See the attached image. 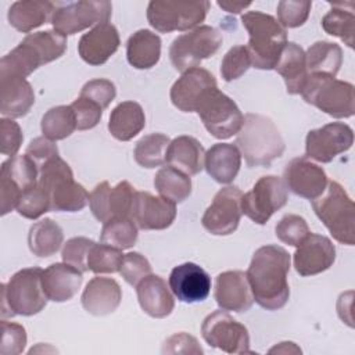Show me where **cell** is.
Returning <instances> with one entry per match:
<instances>
[{
	"mask_svg": "<svg viewBox=\"0 0 355 355\" xmlns=\"http://www.w3.org/2000/svg\"><path fill=\"white\" fill-rule=\"evenodd\" d=\"M290 263V254L280 245H262L254 252L245 275L254 301L263 309L277 311L287 304Z\"/></svg>",
	"mask_w": 355,
	"mask_h": 355,
	"instance_id": "cell-1",
	"label": "cell"
},
{
	"mask_svg": "<svg viewBox=\"0 0 355 355\" xmlns=\"http://www.w3.org/2000/svg\"><path fill=\"white\" fill-rule=\"evenodd\" d=\"M237 148L250 168L269 166L282 157L286 144L275 122L261 114H247L236 137Z\"/></svg>",
	"mask_w": 355,
	"mask_h": 355,
	"instance_id": "cell-2",
	"label": "cell"
},
{
	"mask_svg": "<svg viewBox=\"0 0 355 355\" xmlns=\"http://www.w3.org/2000/svg\"><path fill=\"white\" fill-rule=\"evenodd\" d=\"M241 24L248 32L251 65L257 69H275L282 50L287 43V32L279 21L261 11H247L241 15Z\"/></svg>",
	"mask_w": 355,
	"mask_h": 355,
	"instance_id": "cell-3",
	"label": "cell"
},
{
	"mask_svg": "<svg viewBox=\"0 0 355 355\" xmlns=\"http://www.w3.org/2000/svg\"><path fill=\"white\" fill-rule=\"evenodd\" d=\"M37 183L50 197V211L78 212L89 201L86 189L73 180L71 166L60 155L39 168Z\"/></svg>",
	"mask_w": 355,
	"mask_h": 355,
	"instance_id": "cell-4",
	"label": "cell"
},
{
	"mask_svg": "<svg viewBox=\"0 0 355 355\" xmlns=\"http://www.w3.org/2000/svg\"><path fill=\"white\" fill-rule=\"evenodd\" d=\"M312 208L334 240L345 245L355 244V205L338 182H327L324 191L312 200Z\"/></svg>",
	"mask_w": 355,
	"mask_h": 355,
	"instance_id": "cell-5",
	"label": "cell"
},
{
	"mask_svg": "<svg viewBox=\"0 0 355 355\" xmlns=\"http://www.w3.org/2000/svg\"><path fill=\"white\" fill-rule=\"evenodd\" d=\"M43 269L33 266L14 273L6 284H1V318L15 315L32 316L47 304V295L42 284Z\"/></svg>",
	"mask_w": 355,
	"mask_h": 355,
	"instance_id": "cell-6",
	"label": "cell"
},
{
	"mask_svg": "<svg viewBox=\"0 0 355 355\" xmlns=\"http://www.w3.org/2000/svg\"><path fill=\"white\" fill-rule=\"evenodd\" d=\"M301 96L333 118H349L355 112L354 85L334 76L309 73Z\"/></svg>",
	"mask_w": 355,
	"mask_h": 355,
	"instance_id": "cell-7",
	"label": "cell"
},
{
	"mask_svg": "<svg viewBox=\"0 0 355 355\" xmlns=\"http://www.w3.org/2000/svg\"><path fill=\"white\" fill-rule=\"evenodd\" d=\"M209 1H171L153 0L147 7L148 24L158 32L189 31L197 28L209 10Z\"/></svg>",
	"mask_w": 355,
	"mask_h": 355,
	"instance_id": "cell-8",
	"label": "cell"
},
{
	"mask_svg": "<svg viewBox=\"0 0 355 355\" xmlns=\"http://www.w3.org/2000/svg\"><path fill=\"white\" fill-rule=\"evenodd\" d=\"M220 44L222 33L218 29L209 25H200L172 42L169 58L178 71L186 72L198 67L202 60L212 57Z\"/></svg>",
	"mask_w": 355,
	"mask_h": 355,
	"instance_id": "cell-9",
	"label": "cell"
},
{
	"mask_svg": "<svg viewBox=\"0 0 355 355\" xmlns=\"http://www.w3.org/2000/svg\"><path fill=\"white\" fill-rule=\"evenodd\" d=\"M54 4L55 8L50 22L54 31L64 36L108 22L112 14V4L107 0H79Z\"/></svg>",
	"mask_w": 355,
	"mask_h": 355,
	"instance_id": "cell-10",
	"label": "cell"
},
{
	"mask_svg": "<svg viewBox=\"0 0 355 355\" xmlns=\"http://www.w3.org/2000/svg\"><path fill=\"white\" fill-rule=\"evenodd\" d=\"M205 129L216 139H229L237 135L244 116L237 104L218 87L209 90L196 111Z\"/></svg>",
	"mask_w": 355,
	"mask_h": 355,
	"instance_id": "cell-11",
	"label": "cell"
},
{
	"mask_svg": "<svg viewBox=\"0 0 355 355\" xmlns=\"http://www.w3.org/2000/svg\"><path fill=\"white\" fill-rule=\"evenodd\" d=\"M287 187L275 176H262L252 189L241 197V212L258 225H265L270 216L287 202Z\"/></svg>",
	"mask_w": 355,
	"mask_h": 355,
	"instance_id": "cell-12",
	"label": "cell"
},
{
	"mask_svg": "<svg viewBox=\"0 0 355 355\" xmlns=\"http://www.w3.org/2000/svg\"><path fill=\"white\" fill-rule=\"evenodd\" d=\"M201 334L205 343L227 354H251L250 334L244 324L237 322L225 309L209 313L202 324Z\"/></svg>",
	"mask_w": 355,
	"mask_h": 355,
	"instance_id": "cell-13",
	"label": "cell"
},
{
	"mask_svg": "<svg viewBox=\"0 0 355 355\" xmlns=\"http://www.w3.org/2000/svg\"><path fill=\"white\" fill-rule=\"evenodd\" d=\"M354 143L352 129L343 122H331L308 132L305 139L306 158L326 164L348 151Z\"/></svg>",
	"mask_w": 355,
	"mask_h": 355,
	"instance_id": "cell-14",
	"label": "cell"
},
{
	"mask_svg": "<svg viewBox=\"0 0 355 355\" xmlns=\"http://www.w3.org/2000/svg\"><path fill=\"white\" fill-rule=\"evenodd\" d=\"M241 197L243 193L236 186L220 189L211 205L202 215V226L207 232L215 236H227L233 233L241 218Z\"/></svg>",
	"mask_w": 355,
	"mask_h": 355,
	"instance_id": "cell-15",
	"label": "cell"
},
{
	"mask_svg": "<svg viewBox=\"0 0 355 355\" xmlns=\"http://www.w3.org/2000/svg\"><path fill=\"white\" fill-rule=\"evenodd\" d=\"M135 193V187L128 180H122L114 187L104 180L89 194L90 209L94 218L103 223L115 218L129 216Z\"/></svg>",
	"mask_w": 355,
	"mask_h": 355,
	"instance_id": "cell-16",
	"label": "cell"
},
{
	"mask_svg": "<svg viewBox=\"0 0 355 355\" xmlns=\"http://www.w3.org/2000/svg\"><path fill=\"white\" fill-rule=\"evenodd\" d=\"M129 216L139 229L164 230L176 218V204L148 191H136Z\"/></svg>",
	"mask_w": 355,
	"mask_h": 355,
	"instance_id": "cell-17",
	"label": "cell"
},
{
	"mask_svg": "<svg viewBox=\"0 0 355 355\" xmlns=\"http://www.w3.org/2000/svg\"><path fill=\"white\" fill-rule=\"evenodd\" d=\"M218 87L215 76L205 68L196 67L183 75L171 87L172 104L183 112H196L205 94Z\"/></svg>",
	"mask_w": 355,
	"mask_h": 355,
	"instance_id": "cell-18",
	"label": "cell"
},
{
	"mask_svg": "<svg viewBox=\"0 0 355 355\" xmlns=\"http://www.w3.org/2000/svg\"><path fill=\"white\" fill-rule=\"evenodd\" d=\"M283 182L295 196L312 201L324 191L329 180L322 166L311 162L306 157H298L286 165Z\"/></svg>",
	"mask_w": 355,
	"mask_h": 355,
	"instance_id": "cell-19",
	"label": "cell"
},
{
	"mask_svg": "<svg viewBox=\"0 0 355 355\" xmlns=\"http://www.w3.org/2000/svg\"><path fill=\"white\" fill-rule=\"evenodd\" d=\"M336 261V247L326 236L309 233L294 252V268L301 276L327 270Z\"/></svg>",
	"mask_w": 355,
	"mask_h": 355,
	"instance_id": "cell-20",
	"label": "cell"
},
{
	"mask_svg": "<svg viewBox=\"0 0 355 355\" xmlns=\"http://www.w3.org/2000/svg\"><path fill=\"white\" fill-rule=\"evenodd\" d=\"M169 288L182 302H201L209 295L211 277L197 263L184 262L172 269L169 275Z\"/></svg>",
	"mask_w": 355,
	"mask_h": 355,
	"instance_id": "cell-21",
	"label": "cell"
},
{
	"mask_svg": "<svg viewBox=\"0 0 355 355\" xmlns=\"http://www.w3.org/2000/svg\"><path fill=\"white\" fill-rule=\"evenodd\" d=\"M214 297L220 309L245 312L254 304L247 275L241 270H226L216 276Z\"/></svg>",
	"mask_w": 355,
	"mask_h": 355,
	"instance_id": "cell-22",
	"label": "cell"
},
{
	"mask_svg": "<svg viewBox=\"0 0 355 355\" xmlns=\"http://www.w3.org/2000/svg\"><path fill=\"white\" fill-rule=\"evenodd\" d=\"M118 29L110 24H98L85 33L78 43L80 58L89 65H103L119 47Z\"/></svg>",
	"mask_w": 355,
	"mask_h": 355,
	"instance_id": "cell-23",
	"label": "cell"
},
{
	"mask_svg": "<svg viewBox=\"0 0 355 355\" xmlns=\"http://www.w3.org/2000/svg\"><path fill=\"white\" fill-rule=\"evenodd\" d=\"M122 290L116 280L111 277H93L82 293V305L86 312L94 316L112 313L121 304Z\"/></svg>",
	"mask_w": 355,
	"mask_h": 355,
	"instance_id": "cell-24",
	"label": "cell"
},
{
	"mask_svg": "<svg viewBox=\"0 0 355 355\" xmlns=\"http://www.w3.org/2000/svg\"><path fill=\"white\" fill-rule=\"evenodd\" d=\"M82 272L65 263L55 262L42 272L43 290L49 300L64 302L71 300L82 286Z\"/></svg>",
	"mask_w": 355,
	"mask_h": 355,
	"instance_id": "cell-25",
	"label": "cell"
},
{
	"mask_svg": "<svg viewBox=\"0 0 355 355\" xmlns=\"http://www.w3.org/2000/svg\"><path fill=\"white\" fill-rule=\"evenodd\" d=\"M140 308L151 318L162 319L172 313L175 300L166 282L158 275H148L136 286Z\"/></svg>",
	"mask_w": 355,
	"mask_h": 355,
	"instance_id": "cell-26",
	"label": "cell"
},
{
	"mask_svg": "<svg viewBox=\"0 0 355 355\" xmlns=\"http://www.w3.org/2000/svg\"><path fill=\"white\" fill-rule=\"evenodd\" d=\"M241 166V154L236 144L216 143L207 153L204 168L207 173L218 183L227 184L233 182Z\"/></svg>",
	"mask_w": 355,
	"mask_h": 355,
	"instance_id": "cell-27",
	"label": "cell"
},
{
	"mask_svg": "<svg viewBox=\"0 0 355 355\" xmlns=\"http://www.w3.org/2000/svg\"><path fill=\"white\" fill-rule=\"evenodd\" d=\"M275 69L284 79L288 94H301L309 75L305 51L301 46L294 42H287Z\"/></svg>",
	"mask_w": 355,
	"mask_h": 355,
	"instance_id": "cell-28",
	"label": "cell"
},
{
	"mask_svg": "<svg viewBox=\"0 0 355 355\" xmlns=\"http://www.w3.org/2000/svg\"><path fill=\"white\" fill-rule=\"evenodd\" d=\"M0 112L3 116H25L35 104V93L31 83L22 78L0 79Z\"/></svg>",
	"mask_w": 355,
	"mask_h": 355,
	"instance_id": "cell-29",
	"label": "cell"
},
{
	"mask_svg": "<svg viewBox=\"0 0 355 355\" xmlns=\"http://www.w3.org/2000/svg\"><path fill=\"white\" fill-rule=\"evenodd\" d=\"M205 150L202 144L191 136H178L166 150V164L184 172L186 175H197L204 168Z\"/></svg>",
	"mask_w": 355,
	"mask_h": 355,
	"instance_id": "cell-30",
	"label": "cell"
},
{
	"mask_svg": "<svg viewBox=\"0 0 355 355\" xmlns=\"http://www.w3.org/2000/svg\"><path fill=\"white\" fill-rule=\"evenodd\" d=\"M54 8L55 4L51 1L19 0L11 4L7 18L14 29L28 33L51 19Z\"/></svg>",
	"mask_w": 355,
	"mask_h": 355,
	"instance_id": "cell-31",
	"label": "cell"
},
{
	"mask_svg": "<svg viewBox=\"0 0 355 355\" xmlns=\"http://www.w3.org/2000/svg\"><path fill=\"white\" fill-rule=\"evenodd\" d=\"M144 126L146 115L141 105L136 101H122L111 111L108 130L116 140H132Z\"/></svg>",
	"mask_w": 355,
	"mask_h": 355,
	"instance_id": "cell-32",
	"label": "cell"
},
{
	"mask_svg": "<svg viewBox=\"0 0 355 355\" xmlns=\"http://www.w3.org/2000/svg\"><path fill=\"white\" fill-rule=\"evenodd\" d=\"M126 57L133 68H153L161 57V37L148 29H139L128 39Z\"/></svg>",
	"mask_w": 355,
	"mask_h": 355,
	"instance_id": "cell-33",
	"label": "cell"
},
{
	"mask_svg": "<svg viewBox=\"0 0 355 355\" xmlns=\"http://www.w3.org/2000/svg\"><path fill=\"white\" fill-rule=\"evenodd\" d=\"M64 241L62 229L50 218H44L33 223L29 229L28 244L29 250L40 257L47 258L54 255Z\"/></svg>",
	"mask_w": 355,
	"mask_h": 355,
	"instance_id": "cell-34",
	"label": "cell"
},
{
	"mask_svg": "<svg viewBox=\"0 0 355 355\" xmlns=\"http://www.w3.org/2000/svg\"><path fill=\"white\" fill-rule=\"evenodd\" d=\"M306 68L311 73H323L334 76L343 64V50L337 43L319 40L315 42L305 53Z\"/></svg>",
	"mask_w": 355,
	"mask_h": 355,
	"instance_id": "cell-35",
	"label": "cell"
},
{
	"mask_svg": "<svg viewBox=\"0 0 355 355\" xmlns=\"http://www.w3.org/2000/svg\"><path fill=\"white\" fill-rule=\"evenodd\" d=\"M154 186L161 197L179 204L191 194V179L184 172L168 165L162 166L154 178Z\"/></svg>",
	"mask_w": 355,
	"mask_h": 355,
	"instance_id": "cell-36",
	"label": "cell"
},
{
	"mask_svg": "<svg viewBox=\"0 0 355 355\" xmlns=\"http://www.w3.org/2000/svg\"><path fill=\"white\" fill-rule=\"evenodd\" d=\"M331 10L322 18L326 33L340 37L348 47H354L355 15L354 3H330Z\"/></svg>",
	"mask_w": 355,
	"mask_h": 355,
	"instance_id": "cell-37",
	"label": "cell"
},
{
	"mask_svg": "<svg viewBox=\"0 0 355 355\" xmlns=\"http://www.w3.org/2000/svg\"><path fill=\"white\" fill-rule=\"evenodd\" d=\"M0 178L10 180L24 193L25 190L37 184L39 168L36 162L26 154L14 155L1 164Z\"/></svg>",
	"mask_w": 355,
	"mask_h": 355,
	"instance_id": "cell-38",
	"label": "cell"
},
{
	"mask_svg": "<svg viewBox=\"0 0 355 355\" xmlns=\"http://www.w3.org/2000/svg\"><path fill=\"white\" fill-rule=\"evenodd\" d=\"M171 140L166 135L151 133L143 136L135 147L136 162L143 168H155L166 162V150Z\"/></svg>",
	"mask_w": 355,
	"mask_h": 355,
	"instance_id": "cell-39",
	"label": "cell"
},
{
	"mask_svg": "<svg viewBox=\"0 0 355 355\" xmlns=\"http://www.w3.org/2000/svg\"><path fill=\"white\" fill-rule=\"evenodd\" d=\"M42 133L50 140H62L76 129V118L71 105H57L50 108L42 118Z\"/></svg>",
	"mask_w": 355,
	"mask_h": 355,
	"instance_id": "cell-40",
	"label": "cell"
},
{
	"mask_svg": "<svg viewBox=\"0 0 355 355\" xmlns=\"http://www.w3.org/2000/svg\"><path fill=\"white\" fill-rule=\"evenodd\" d=\"M137 240V226L130 216L115 218L103 225L100 241L103 244L128 250L136 244Z\"/></svg>",
	"mask_w": 355,
	"mask_h": 355,
	"instance_id": "cell-41",
	"label": "cell"
},
{
	"mask_svg": "<svg viewBox=\"0 0 355 355\" xmlns=\"http://www.w3.org/2000/svg\"><path fill=\"white\" fill-rule=\"evenodd\" d=\"M29 42L43 60V64L60 58L67 50V37L55 31H40L24 37Z\"/></svg>",
	"mask_w": 355,
	"mask_h": 355,
	"instance_id": "cell-42",
	"label": "cell"
},
{
	"mask_svg": "<svg viewBox=\"0 0 355 355\" xmlns=\"http://www.w3.org/2000/svg\"><path fill=\"white\" fill-rule=\"evenodd\" d=\"M122 259H123L122 250L103 244V243L101 244L94 243L89 251L87 268L90 272L96 275L115 273V272H119Z\"/></svg>",
	"mask_w": 355,
	"mask_h": 355,
	"instance_id": "cell-43",
	"label": "cell"
},
{
	"mask_svg": "<svg viewBox=\"0 0 355 355\" xmlns=\"http://www.w3.org/2000/svg\"><path fill=\"white\" fill-rule=\"evenodd\" d=\"M15 209L26 219H37L50 211V197L37 183L22 193Z\"/></svg>",
	"mask_w": 355,
	"mask_h": 355,
	"instance_id": "cell-44",
	"label": "cell"
},
{
	"mask_svg": "<svg viewBox=\"0 0 355 355\" xmlns=\"http://www.w3.org/2000/svg\"><path fill=\"white\" fill-rule=\"evenodd\" d=\"M276 237L288 245L298 247L308 236H309V227L306 220L295 214L284 215L275 227Z\"/></svg>",
	"mask_w": 355,
	"mask_h": 355,
	"instance_id": "cell-45",
	"label": "cell"
},
{
	"mask_svg": "<svg viewBox=\"0 0 355 355\" xmlns=\"http://www.w3.org/2000/svg\"><path fill=\"white\" fill-rule=\"evenodd\" d=\"M251 67L250 54L245 46H233L220 62V75L223 80L232 82L243 76Z\"/></svg>",
	"mask_w": 355,
	"mask_h": 355,
	"instance_id": "cell-46",
	"label": "cell"
},
{
	"mask_svg": "<svg viewBox=\"0 0 355 355\" xmlns=\"http://www.w3.org/2000/svg\"><path fill=\"white\" fill-rule=\"evenodd\" d=\"M311 7V1L282 0L277 4V21L284 29L298 28L306 22Z\"/></svg>",
	"mask_w": 355,
	"mask_h": 355,
	"instance_id": "cell-47",
	"label": "cell"
},
{
	"mask_svg": "<svg viewBox=\"0 0 355 355\" xmlns=\"http://www.w3.org/2000/svg\"><path fill=\"white\" fill-rule=\"evenodd\" d=\"M94 244L93 240L87 237H72L69 239L62 248L61 257L62 262L76 268L82 273L89 272L87 268V257L92 245Z\"/></svg>",
	"mask_w": 355,
	"mask_h": 355,
	"instance_id": "cell-48",
	"label": "cell"
},
{
	"mask_svg": "<svg viewBox=\"0 0 355 355\" xmlns=\"http://www.w3.org/2000/svg\"><path fill=\"white\" fill-rule=\"evenodd\" d=\"M119 273L128 284L136 287L140 280L151 273V265L140 252H128L123 255Z\"/></svg>",
	"mask_w": 355,
	"mask_h": 355,
	"instance_id": "cell-49",
	"label": "cell"
},
{
	"mask_svg": "<svg viewBox=\"0 0 355 355\" xmlns=\"http://www.w3.org/2000/svg\"><path fill=\"white\" fill-rule=\"evenodd\" d=\"M26 331L24 326L7 320H1V343L0 354L18 355L25 349Z\"/></svg>",
	"mask_w": 355,
	"mask_h": 355,
	"instance_id": "cell-50",
	"label": "cell"
},
{
	"mask_svg": "<svg viewBox=\"0 0 355 355\" xmlns=\"http://www.w3.org/2000/svg\"><path fill=\"white\" fill-rule=\"evenodd\" d=\"M71 108L75 112L76 129L79 130H87L97 126L103 115V108L98 104L82 96L71 104Z\"/></svg>",
	"mask_w": 355,
	"mask_h": 355,
	"instance_id": "cell-51",
	"label": "cell"
},
{
	"mask_svg": "<svg viewBox=\"0 0 355 355\" xmlns=\"http://www.w3.org/2000/svg\"><path fill=\"white\" fill-rule=\"evenodd\" d=\"M79 96L94 101L103 110H105L115 98L116 89L115 85L108 79H92L83 85Z\"/></svg>",
	"mask_w": 355,
	"mask_h": 355,
	"instance_id": "cell-52",
	"label": "cell"
},
{
	"mask_svg": "<svg viewBox=\"0 0 355 355\" xmlns=\"http://www.w3.org/2000/svg\"><path fill=\"white\" fill-rule=\"evenodd\" d=\"M0 151L3 155H10L14 157L24 140L22 130L17 122L8 118H1L0 119Z\"/></svg>",
	"mask_w": 355,
	"mask_h": 355,
	"instance_id": "cell-53",
	"label": "cell"
},
{
	"mask_svg": "<svg viewBox=\"0 0 355 355\" xmlns=\"http://www.w3.org/2000/svg\"><path fill=\"white\" fill-rule=\"evenodd\" d=\"M25 154H26L28 157H31V158L36 162L37 168H40V166H42L44 162H47L49 159H51V158L60 155V154H58V147H57V144H55L53 140H50V139H47V137H44V136L35 137V139L28 144Z\"/></svg>",
	"mask_w": 355,
	"mask_h": 355,
	"instance_id": "cell-54",
	"label": "cell"
},
{
	"mask_svg": "<svg viewBox=\"0 0 355 355\" xmlns=\"http://www.w3.org/2000/svg\"><path fill=\"white\" fill-rule=\"evenodd\" d=\"M164 354H202V348L198 345V341L187 334V333H178L171 336L162 347Z\"/></svg>",
	"mask_w": 355,
	"mask_h": 355,
	"instance_id": "cell-55",
	"label": "cell"
},
{
	"mask_svg": "<svg viewBox=\"0 0 355 355\" xmlns=\"http://www.w3.org/2000/svg\"><path fill=\"white\" fill-rule=\"evenodd\" d=\"M218 6L220 8H223L227 12H233V14H239L240 11H243L244 8L251 6V1H234V0H219Z\"/></svg>",
	"mask_w": 355,
	"mask_h": 355,
	"instance_id": "cell-56",
	"label": "cell"
},
{
	"mask_svg": "<svg viewBox=\"0 0 355 355\" xmlns=\"http://www.w3.org/2000/svg\"><path fill=\"white\" fill-rule=\"evenodd\" d=\"M270 354L273 352H301V349L298 347H295L294 343H290V341H284V343H280L279 345H276L275 348H272L269 351Z\"/></svg>",
	"mask_w": 355,
	"mask_h": 355,
	"instance_id": "cell-57",
	"label": "cell"
}]
</instances>
